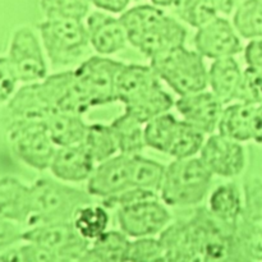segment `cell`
I'll return each mask as SVG.
<instances>
[{"instance_id":"1","label":"cell","mask_w":262,"mask_h":262,"mask_svg":"<svg viewBox=\"0 0 262 262\" xmlns=\"http://www.w3.org/2000/svg\"><path fill=\"white\" fill-rule=\"evenodd\" d=\"M233 230L207 209H197L160 233L165 261H229Z\"/></svg>"},{"instance_id":"2","label":"cell","mask_w":262,"mask_h":262,"mask_svg":"<svg viewBox=\"0 0 262 262\" xmlns=\"http://www.w3.org/2000/svg\"><path fill=\"white\" fill-rule=\"evenodd\" d=\"M120 20L127 32L128 42L150 59L186 42V27L152 4L127 9L120 15Z\"/></svg>"},{"instance_id":"3","label":"cell","mask_w":262,"mask_h":262,"mask_svg":"<svg viewBox=\"0 0 262 262\" xmlns=\"http://www.w3.org/2000/svg\"><path fill=\"white\" fill-rule=\"evenodd\" d=\"M117 101L143 124L176 105L152 67L141 64H123L117 78Z\"/></svg>"},{"instance_id":"4","label":"cell","mask_w":262,"mask_h":262,"mask_svg":"<svg viewBox=\"0 0 262 262\" xmlns=\"http://www.w3.org/2000/svg\"><path fill=\"white\" fill-rule=\"evenodd\" d=\"M94 202L89 192L50 178L37 179L30 186V217L26 227L73 222L77 210Z\"/></svg>"},{"instance_id":"5","label":"cell","mask_w":262,"mask_h":262,"mask_svg":"<svg viewBox=\"0 0 262 262\" xmlns=\"http://www.w3.org/2000/svg\"><path fill=\"white\" fill-rule=\"evenodd\" d=\"M212 177L200 158L174 159L165 168L160 199L166 206H197L206 197Z\"/></svg>"},{"instance_id":"6","label":"cell","mask_w":262,"mask_h":262,"mask_svg":"<svg viewBox=\"0 0 262 262\" xmlns=\"http://www.w3.org/2000/svg\"><path fill=\"white\" fill-rule=\"evenodd\" d=\"M150 61L161 81L179 96L206 90L209 84L204 56L184 45L155 56Z\"/></svg>"},{"instance_id":"7","label":"cell","mask_w":262,"mask_h":262,"mask_svg":"<svg viewBox=\"0 0 262 262\" xmlns=\"http://www.w3.org/2000/svg\"><path fill=\"white\" fill-rule=\"evenodd\" d=\"M229 261H262V181L245 186V206L232 234Z\"/></svg>"},{"instance_id":"8","label":"cell","mask_w":262,"mask_h":262,"mask_svg":"<svg viewBox=\"0 0 262 262\" xmlns=\"http://www.w3.org/2000/svg\"><path fill=\"white\" fill-rule=\"evenodd\" d=\"M38 31L43 49L54 67L76 63L91 46L87 27L81 19L46 18L40 23Z\"/></svg>"},{"instance_id":"9","label":"cell","mask_w":262,"mask_h":262,"mask_svg":"<svg viewBox=\"0 0 262 262\" xmlns=\"http://www.w3.org/2000/svg\"><path fill=\"white\" fill-rule=\"evenodd\" d=\"M8 141L14 155L36 170L50 168L56 147L43 120L14 119L8 127Z\"/></svg>"},{"instance_id":"10","label":"cell","mask_w":262,"mask_h":262,"mask_svg":"<svg viewBox=\"0 0 262 262\" xmlns=\"http://www.w3.org/2000/svg\"><path fill=\"white\" fill-rule=\"evenodd\" d=\"M123 64L104 55H95L74 69L76 83L90 107L117 101V78Z\"/></svg>"},{"instance_id":"11","label":"cell","mask_w":262,"mask_h":262,"mask_svg":"<svg viewBox=\"0 0 262 262\" xmlns=\"http://www.w3.org/2000/svg\"><path fill=\"white\" fill-rule=\"evenodd\" d=\"M22 239L51 251L59 261H82L91 242L84 239L73 223L36 225L23 230Z\"/></svg>"},{"instance_id":"12","label":"cell","mask_w":262,"mask_h":262,"mask_svg":"<svg viewBox=\"0 0 262 262\" xmlns=\"http://www.w3.org/2000/svg\"><path fill=\"white\" fill-rule=\"evenodd\" d=\"M8 59L18 81L23 83L41 81L48 76L42 46L32 28L19 27L14 31L10 40Z\"/></svg>"},{"instance_id":"13","label":"cell","mask_w":262,"mask_h":262,"mask_svg":"<svg viewBox=\"0 0 262 262\" xmlns=\"http://www.w3.org/2000/svg\"><path fill=\"white\" fill-rule=\"evenodd\" d=\"M117 216L120 230L130 238L155 237L171 223L170 212L159 199L120 207Z\"/></svg>"},{"instance_id":"14","label":"cell","mask_w":262,"mask_h":262,"mask_svg":"<svg viewBox=\"0 0 262 262\" xmlns=\"http://www.w3.org/2000/svg\"><path fill=\"white\" fill-rule=\"evenodd\" d=\"M200 159L212 176L234 178L246 166L245 148L238 141L212 133L200 151Z\"/></svg>"},{"instance_id":"15","label":"cell","mask_w":262,"mask_h":262,"mask_svg":"<svg viewBox=\"0 0 262 262\" xmlns=\"http://www.w3.org/2000/svg\"><path fill=\"white\" fill-rule=\"evenodd\" d=\"M194 48L204 58L223 59L235 56L243 50L242 42L233 23L223 17H216L194 35Z\"/></svg>"},{"instance_id":"16","label":"cell","mask_w":262,"mask_h":262,"mask_svg":"<svg viewBox=\"0 0 262 262\" xmlns=\"http://www.w3.org/2000/svg\"><path fill=\"white\" fill-rule=\"evenodd\" d=\"M133 186L132 181V156H113L97 164L87 181V192L92 197L114 196Z\"/></svg>"},{"instance_id":"17","label":"cell","mask_w":262,"mask_h":262,"mask_svg":"<svg viewBox=\"0 0 262 262\" xmlns=\"http://www.w3.org/2000/svg\"><path fill=\"white\" fill-rule=\"evenodd\" d=\"M179 114L184 122L189 123L205 135H212L217 129L224 104L212 91L193 92L183 95L176 101Z\"/></svg>"},{"instance_id":"18","label":"cell","mask_w":262,"mask_h":262,"mask_svg":"<svg viewBox=\"0 0 262 262\" xmlns=\"http://www.w3.org/2000/svg\"><path fill=\"white\" fill-rule=\"evenodd\" d=\"M90 45L100 55H110L123 50L128 42L127 32L120 18L112 13L96 10L87 15Z\"/></svg>"},{"instance_id":"19","label":"cell","mask_w":262,"mask_h":262,"mask_svg":"<svg viewBox=\"0 0 262 262\" xmlns=\"http://www.w3.org/2000/svg\"><path fill=\"white\" fill-rule=\"evenodd\" d=\"M95 164L92 156L82 145L60 146L56 148L49 169L59 181L81 183L89 181Z\"/></svg>"},{"instance_id":"20","label":"cell","mask_w":262,"mask_h":262,"mask_svg":"<svg viewBox=\"0 0 262 262\" xmlns=\"http://www.w3.org/2000/svg\"><path fill=\"white\" fill-rule=\"evenodd\" d=\"M242 74V69L234 56L216 59L207 71V82L220 101L228 105L237 100Z\"/></svg>"},{"instance_id":"21","label":"cell","mask_w":262,"mask_h":262,"mask_svg":"<svg viewBox=\"0 0 262 262\" xmlns=\"http://www.w3.org/2000/svg\"><path fill=\"white\" fill-rule=\"evenodd\" d=\"M0 217L20 225L30 217V187L13 177L0 178Z\"/></svg>"},{"instance_id":"22","label":"cell","mask_w":262,"mask_h":262,"mask_svg":"<svg viewBox=\"0 0 262 262\" xmlns=\"http://www.w3.org/2000/svg\"><path fill=\"white\" fill-rule=\"evenodd\" d=\"M256 106L257 105H251L242 101L225 106L217 125L220 135L241 143L252 140Z\"/></svg>"},{"instance_id":"23","label":"cell","mask_w":262,"mask_h":262,"mask_svg":"<svg viewBox=\"0 0 262 262\" xmlns=\"http://www.w3.org/2000/svg\"><path fill=\"white\" fill-rule=\"evenodd\" d=\"M243 200L234 183L220 184L212 191L207 210L228 227L234 228L243 212Z\"/></svg>"},{"instance_id":"24","label":"cell","mask_w":262,"mask_h":262,"mask_svg":"<svg viewBox=\"0 0 262 262\" xmlns=\"http://www.w3.org/2000/svg\"><path fill=\"white\" fill-rule=\"evenodd\" d=\"M43 122L54 143L58 147L81 145L87 129V124L84 123L82 114L76 113L56 112L46 118Z\"/></svg>"},{"instance_id":"25","label":"cell","mask_w":262,"mask_h":262,"mask_svg":"<svg viewBox=\"0 0 262 262\" xmlns=\"http://www.w3.org/2000/svg\"><path fill=\"white\" fill-rule=\"evenodd\" d=\"M130 241L122 230H106L94 239L82 261L87 262H122L127 261Z\"/></svg>"},{"instance_id":"26","label":"cell","mask_w":262,"mask_h":262,"mask_svg":"<svg viewBox=\"0 0 262 262\" xmlns=\"http://www.w3.org/2000/svg\"><path fill=\"white\" fill-rule=\"evenodd\" d=\"M110 127L114 133L119 154L128 156L140 155L143 148L147 147L145 140V125L128 113L124 112V114L118 117Z\"/></svg>"},{"instance_id":"27","label":"cell","mask_w":262,"mask_h":262,"mask_svg":"<svg viewBox=\"0 0 262 262\" xmlns=\"http://www.w3.org/2000/svg\"><path fill=\"white\" fill-rule=\"evenodd\" d=\"M81 145L86 148V151L92 156L96 164L102 163L119 152L110 124L94 123V124L87 125Z\"/></svg>"},{"instance_id":"28","label":"cell","mask_w":262,"mask_h":262,"mask_svg":"<svg viewBox=\"0 0 262 262\" xmlns=\"http://www.w3.org/2000/svg\"><path fill=\"white\" fill-rule=\"evenodd\" d=\"M109 222L110 217L106 207L91 202L77 210L72 223L84 239L92 242L106 232Z\"/></svg>"},{"instance_id":"29","label":"cell","mask_w":262,"mask_h":262,"mask_svg":"<svg viewBox=\"0 0 262 262\" xmlns=\"http://www.w3.org/2000/svg\"><path fill=\"white\" fill-rule=\"evenodd\" d=\"M179 120L169 112L158 115L145 123V140L147 147L168 154Z\"/></svg>"},{"instance_id":"30","label":"cell","mask_w":262,"mask_h":262,"mask_svg":"<svg viewBox=\"0 0 262 262\" xmlns=\"http://www.w3.org/2000/svg\"><path fill=\"white\" fill-rule=\"evenodd\" d=\"M205 133L184 120H179L168 154L174 159L192 158L201 151L205 143Z\"/></svg>"},{"instance_id":"31","label":"cell","mask_w":262,"mask_h":262,"mask_svg":"<svg viewBox=\"0 0 262 262\" xmlns=\"http://www.w3.org/2000/svg\"><path fill=\"white\" fill-rule=\"evenodd\" d=\"M233 26L248 40L262 37V0H245L233 13Z\"/></svg>"},{"instance_id":"32","label":"cell","mask_w":262,"mask_h":262,"mask_svg":"<svg viewBox=\"0 0 262 262\" xmlns=\"http://www.w3.org/2000/svg\"><path fill=\"white\" fill-rule=\"evenodd\" d=\"M165 168L163 164L140 155L132 156V181L133 186L148 189L155 193L160 192Z\"/></svg>"},{"instance_id":"33","label":"cell","mask_w":262,"mask_h":262,"mask_svg":"<svg viewBox=\"0 0 262 262\" xmlns=\"http://www.w3.org/2000/svg\"><path fill=\"white\" fill-rule=\"evenodd\" d=\"M177 13L184 23L200 28L217 17V5L215 0H181Z\"/></svg>"},{"instance_id":"34","label":"cell","mask_w":262,"mask_h":262,"mask_svg":"<svg viewBox=\"0 0 262 262\" xmlns=\"http://www.w3.org/2000/svg\"><path fill=\"white\" fill-rule=\"evenodd\" d=\"M91 0H40V8L46 18L83 19L90 13Z\"/></svg>"},{"instance_id":"35","label":"cell","mask_w":262,"mask_h":262,"mask_svg":"<svg viewBox=\"0 0 262 262\" xmlns=\"http://www.w3.org/2000/svg\"><path fill=\"white\" fill-rule=\"evenodd\" d=\"M127 261L129 262H161L165 261L163 243L160 238L142 237L130 241Z\"/></svg>"},{"instance_id":"36","label":"cell","mask_w":262,"mask_h":262,"mask_svg":"<svg viewBox=\"0 0 262 262\" xmlns=\"http://www.w3.org/2000/svg\"><path fill=\"white\" fill-rule=\"evenodd\" d=\"M237 100L251 105L262 104V69L248 67L243 71Z\"/></svg>"},{"instance_id":"37","label":"cell","mask_w":262,"mask_h":262,"mask_svg":"<svg viewBox=\"0 0 262 262\" xmlns=\"http://www.w3.org/2000/svg\"><path fill=\"white\" fill-rule=\"evenodd\" d=\"M154 199H159L158 193H155V192L141 188V187H130V188L125 189L120 193L102 199V205L106 209H120V207L129 206V205L137 204V202Z\"/></svg>"},{"instance_id":"38","label":"cell","mask_w":262,"mask_h":262,"mask_svg":"<svg viewBox=\"0 0 262 262\" xmlns=\"http://www.w3.org/2000/svg\"><path fill=\"white\" fill-rule=\"evenodd\" d=\"M18 78L8 56H0V104L9 101L14 95Z\"/></svg>"},{"instance_id":"39","label":"cell","mask_w":262,"mask_h":262,"mask_svg":"<svg viewBox=\"0 0 262 262\" xmlns=\"http://www.w3.org/2000/svg\"><path fill=\"white\" fill-rule=\"evenodd\" d=\"M23 230L20 224L0 217V252L12 247L22 239Z\"/></svg>"},{"instance_id":"40","label":"cell","mask_w":262,"mask_h":262,"mask_svg":"<svg viewBox=\"0 0 262 262\" xmlns=\"http://www.w3.org/2000/svg\"><path fill=\"white\" fill-rule=\"evenodd\" d=\"M245 59L248 67L262 69V37L253 38L245 49Z\"/></svg>"},{"instance_id":"41","label":"cell","mask_w":262,"mask_h":262,"mask_svg":"<svg viewBox=\"0 0 262 262\" xmlns=\"http://www.w3.org/2000/svg\"><path fill=\"white\" fill-rule=\"evenodd\" d=\"M132 0H91V4L102 12L112 14H122L125 12Z\"/></svg>"},{"instance_id":"42","label":"cell","mask_w":262,"mask_h":262,"mask_svg":"<svg viewBox=\"0 0 262 262\" xmlns=\"http://www.w3.org/2000/svg\"><path fill=\"white\" fill-rule=\"evenodd\" d=\"M252 140L255 142L262 145V104L257 105L255 110V117H253V129H252Z\"/></svg>"},{"instance_id":"43","label":"cell","mask_w":262,"mask_h":262,"mask_svg":"<svg viewBox=\"0 0 262 262\" xmlns=\"http://www.w3.org/2000/svg\"><path fill=\"white\" fill-rule=\"evenodd\" d=\"M217 5L219 13H224V14L229 15L234 13V10L242 4L245 0H215Z\"/></svg>"},{"instance_id":"44","label":"cell","mask_w":262,"mask_h":262,"mask_svg":"<svg viewBox=\"0 0 262 262\" xmlns=\"http://www.w3.org/2000/svg\"><path fill=\"white\" fill-rule=\"evenodd\" d=\"M151 4L155 5V7H159L161 8V9H164V8H170V7H178L179 2L181 0H150Z\"/></svg>"},{"instance_id":"45","label":"cell","mask_w":262,"mask_h":262,"mask_svg":"<svg viewBox=\"0 0 262 262\" xmlns=\"http://www.w3.org/2000/svg\"><path fill=\"white\" fill-rule=\"evenodd\" d=\"M133 2H141V0H133Z\"/></svg>"}]
</instances>
